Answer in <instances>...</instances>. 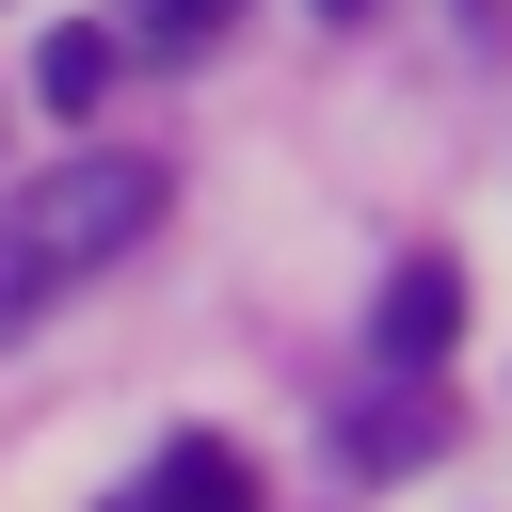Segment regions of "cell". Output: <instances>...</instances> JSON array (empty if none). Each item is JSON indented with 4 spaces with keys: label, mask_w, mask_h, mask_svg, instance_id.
Masks as SVG:
<instances>
[{
    "label": "cell",
    "mask_w": 512,
    "mask_h": 512,
    "mask_svg": "<svg viewBox=\"0 0 512 512\" xmlns=\"http://www.w3.org/2000/svg\"><path fill=\"white\" fill-rule=\"evenodd\" d=\"M160 224V160H48L32 192H0V336L64 288H96L128 240Z\"/></svg>",
    "instance_id": "cell-1"
},
{
    "label": "cell",
    "mask_w": 512,
    "mask_h": 512,
    "mask_svg": "<svg viewBox=\"0 0 512 512\" xmlns=\"http://www.w3.org/2000/svg\"><path fill=\"white\" fill-rule=\"evenodd\" d=\"M112 512H256V480H240L224 432H176V448L144 464V496H112Z\"/></svg>",
    "instance_id": "cell-2"
},
{
    "label": "cell",
    "mask_w": 512,
    "mask_h": 512,
    "mask_svg": "<svg viewBox=\"0 0 512 512\" xmlns=\"http://www.w3.org/2000/svg\"><path fill=\"white\" fill-rule=\"evenodd\" d=\"M448 336H464V272H448V256H400V272H384V352L432 368Z\"/></svg>",
    "instance_id": "cell-3"
},
{
    "label": "cell",
    "mask_w": 512,
    "mask_h": 512,
    "mask_svg": "<svg viewBox=\"0 0 512 512\" xmlns=\"http://www.w3.org/2000/svg\"><path fill=\"white\" fill-rule=\"evenodd\" d=\"M32 96H48V112H96V96H112V32H48V48H32Z\"/></svg>",
    "instance_id": "cell-4"
},
{
    "label": "cell",
    "mask_w": 512,
    "mask_h": 512,
    "mask_svg": "<svg viewBox=\"0 0 512 512\" xmlns=\"http://www.w3.org/2000/svg\"><path fill=\"white\" fill-rule=\"evenodd\" d=\"M128 32H144V48H208V32H224V0H128Z\"/></svg>",
    "instance_id": "cell-5"
},
{
    "label": "cell",
    "mask_w": 512,
    "mask_h": 512,
    "mask_svg": "<svg viewBox=\"0 0 512 512\" xmlns=\"http://www.w3.org/2000/svg\"><path fill=\"white\" fill-rule=\"evenodd\" d=\"M336 16H352V0H336Z\"/></svg>",
    "instance_id": "cell-6"
}]
</instances>
